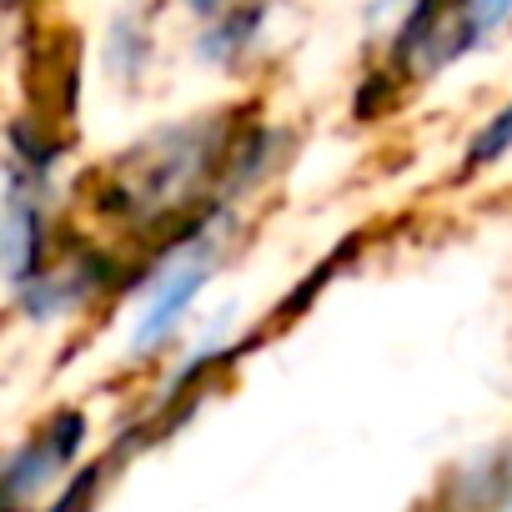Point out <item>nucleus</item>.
I'll use <instances>...</instances> for the list:
<instances>
[{
	"mask_svg": "<svg viewBox=\"0 0 512 512\" xmlns=\"http://www.w3.org/2000/svg\"><path fill=\"white\" fill-rule=\"evenodd\" d=\"M267 16H272V6H241V11H216V26L196 41V56L201 61H211V66H241L246 56H251V46L262 41V31H267Z\"/></svg>",
	"mask_w": 512,
	"mask_h": 512,
	"instance_id": "obj_6",
	"label": "nucleus"
},
{
	"mask_svg": "<svg viewBox=\"0 0 512 512\" xmlns=\"http://www.w3.org/2000/svg\"><path fill=\"white\" fill-rule=\"evenodd\" d=\"M507 151H512V101H507V106H502V111L472 136V146H467L462 161H467V171H477V166H492V161L507 156Z\"/></svg>",
	"mask_w": 512,
	"mask_h": 512,
	"instance_id": "obj_7",
	"label": "nucleus"
},
{
	"mask_svg": "<svg viewBox=\"0 0 512 512\" xmlns=\"http://www.w3.org/2000/svg\"><path fill=\"white\" fill-rule=\"evenodd\" d=\"M467 11H472V21H477V36L487 41L492 31H502V26L512 21V0H467Z\"/></svg>",
	"mask_w": 512,
	"mask_h": 512,
	"instance_id": "obj_8",
	"label": "nucleus"
},
{
	"mask_svg": "<svg viewBox=\"0 0 512 512\" xmlns=\"http://www.w3.org/2000/svg\"><path fill=\"white\" fill-rule=\"evenodd\" d=\"M11 6H26V0H11Z\"/></svg>",
	"mask_w": 512,
	"mask_h": 512,
	"instance_id": "obj_10",
	"label": "nucleus"
},
{
	"mask_svg": "<svg viewBox=\"0 0 512 512\" xmlns=\"http://www.w3.org/2000/svg\"><path fill=\"white\" fill-rule=\"evenodd\" d=\"M236 226V206L231 201H216L201 221H191L161 256V267L146 277V297H141V312L126 332V352L131 357H156L186 322V312L196 307V297L206 292V282L216 277L221 267V251H226V236Z\"/></svg>",
	"mask_w": 512,
	"mask_h": 512,
	"instance_id": "obj_2",
	"label": "nucleus"
},
{
	"mask_svg": "<svg viewBox=\"0 0 512 512\" xmlns=\"http://www.w3.org/2000/svg\"><path fill=\"white\" fill-rule=\"evenodd\" d=\"M432 512H512V442L467 457L437 487Z\"/></svg>",
	"mask_w": 512,
	"mask_h": 512,
	"instance_id": "obj_5",
	"label": "nucleus"
},
{
	"mask_svg": "<svg viewBox=\"0 0 512 512\" xmlns=\"http://www.w3.org/2000/svg\"><path fill=\"white\" fill-rule=\"evenodd\" d=\"M236 141V121L226 116H191L151 131L126 156H116L101 206L131 231L171 226L176 216L201 221L226 191Z\"/></svg>",
	"mask_w": 512,
	"mask_h": 512,
	"instance_id": "obj_1",
	"label": "nucleus"
},
{
	"mask_svg": "<svg viewBox=\"0 0 512 512\" xmlns=\"http://www.w3.org/2000/svg\"><path fill=\"white\" fill-rule=\"evenodd\" d=\"M81 442H86V412H56L36 437H26L11 452V462H6V502H11V512L36 502L76 462Z\"/></svg>",
	"mask_w": 512,
	"mask_h": 512,
	"instance_id": "obj_4",
	"label": "nucleus"
},
{
	"mask_svg": "<svg viewBox=\"0 0 512 512\" xmlns=\"http://www.w3.org/2000/svg\"><path fill=\"white\" fill-rule=\"evenodd\" d=\"M186 11H201V16H216V11H226L231 0H181Z\"/></svg>",
	"mask_w": 512,
	"mask_h": 512,
	"instance_id": "obj_9",
	"label": "nucleus"
},
{
	"mask_svg": "<svg viewBox=\"0 0 512 512\" xmlns=\"http://www.w3.org/2000/svg\"><path fill=\"white\" fill-rule=\"evenodd\" d=\"M106 287H111V262L106 256L96 246H66L26 282V292H16V302L26 307L31 322H56V317L81 312Z\"/></svg>",
	"mask_w": 512,
	"mask_h": 512,
	"instance_id": "obj_3",
	"label": "nucleus"
}]
</instances>
